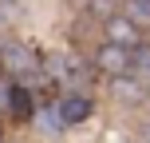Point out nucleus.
Wrapping results in <instances>:
<instances>
[{"mask_svg": "<svg viewBox=\"0 0 150 143\" xmlns=\"http://www.w3.org/2000/svg\"><path fill=\"white\" fill-rule=\"evenodd\" d=\"M0 68H4L8 75H16V80H28V75L40 72V60L24 44H4L0 48Z\"/></svg>", "mask_w": 150, "mask_h": 143, "instance_id": "nucleus-1", "label": "nucleus"}, {"mask_svg": "<svg viewBox=\"0 0 150 143\" xmlns=\"http://www.w3.org/2000/svg\"><path fill=\"white\" fill-rule=\"evenodd\" d=\"M107 44H119L127 52L142 48V24H134L130 16H107Z\"/></svg>", "mask_w": 150, "mask_h": 143, "instance_id": "nucleus-2", "label": "nucleus"}, {"mask_svg": "<svg viewBox=\"0 0 150 143\" xmlns=\"http://www.w3.org/2000/svg\"><path fill=\"white\" fill-rule=\"evenodd\" d=\"M95 64H99L103 72H111V75H130V72H138V68H134V52H127V48H119V44L99 48V52H95Z\"/></svg>", "mask_w": 150, "mask_h": 143, "instance_id": "nucleus-3", "label": "nucleus"}, {"mask_svg": "<svg viewBox=\"0 0 150 143\" xmlns=\"http://www.w3.org/2000/svg\"><path fill=\"white\" fill-rule=\"evenodd\" d=\"M55 111H59L63 127H75V123H83L91 115V99L87 96H63L59 103H55Z\"/></svg>", "mask_w": 150, "mask_h": 143, "instance_id": "nucleus-4", "label": "nucleus"}, {"mask_svg": "<svg viewBox=\"0 0 150 143\" xmlns=\"http://www.w3.org/2000/svg\"><path fill=\"white\" fill-rule=\"evenodd\" d=\"M8 107H12L16 119H32V88L12 83V88H8Z\"/></svg>", "mask_w": 150, "mask_h": 143, "instance_id": "nucleus-5", "label": "nucleus"}, {"mask_svg": "<svg viewBox=\"0 0 150 143\" xmlns=\"http://www.w3.org/2000/svg\"><path fill=\"white\" fill-rule=\"evenodd\" d=\"M115 96H119L122 103H142L146 91H142V83L130 80V75H115Z\"/></svg>", "mask_w": 150, "mask_h": 143, "instance_id": "nucleus-6", "label": "nucleus"}, {"mask_svg": "<svg viewBox=\"0 0 150 143\" xmlns=\"http://www.w3.org/2000/svg\"><path fill=\"white\" fill-rule=\"evenodd\" d=\"M127 16L134 24H150V0H127Z\"/></svg>", "mask_w": 150, "mask_h": 143, "instance_id": "nucleus-7", "label": "nucleus"}, {"mask_svg": "<svg viewBox=\"0 0 150 143\" xmlns=\"http://www.w3.org/2000/svg\"><path fill=\"white\" fill-rule=\"evenodd\" d=\"M40 127H44V131H59V127H63V119H59V111H55V103L40 111Z\"/></svg>", "mask_w": 150, "mask_h": 143, "instance_id": "nucleus-8", "label": "nucleus"}, {"mask_svg": "<svg viewBox=\"0 0 150 143\" xmlns=\"http://www.w3.org/2000/svg\"><path fill=\"white\" fill-rule=\"evenodd\" d=\"M111 0H91V12H99V16H111Z\"/></svg>", "mask_w": 150, "mask_h": 143, "instance_id": "nucleus-9", "label": "nucleus"}]
</instances>
